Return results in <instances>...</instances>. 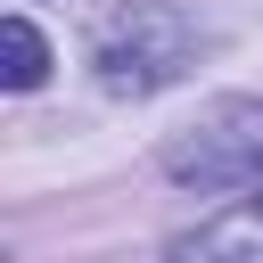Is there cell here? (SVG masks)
Here are the masks:
<instances>
[{"label": "cell", "instance_id": "6da1fadb", "mask_svg": "<svg viewBox=\"0 0 263 263\" xmlns=\"http://www.w3.org/2000/svg\"><path fill=\"white\" fill-rule=\"evenodd\" d=\"M90 66H99V90L148 99V90H164L197 66V25L173 0H115L90 25Z\"/></svg>", "mask_w": 263, "mask_h": 263}, {"label": "cell", "instance_id": "7a4b0ae2", "mask_svg": "<svg viewBox=\"0 0 263 263\" xmlns=\"http://www.w3.org/2000/svg\"><path fill=\"white\" fill-rule=\"evenodd\" d=\"M164 173L197 181V189H263V107L255 99H222L181 140H164Z\"/></svg>", "mask_w": 263, "mask_h": 263}, {"label": "cell", "instance_id": "3957f363", "mask_svg": "<svg viewBox=\"0 0 263 263\" xmlns=\"http://www.w3.org/2000/svg\"><path fill=\"white\" fill-rule=\"evenodd\" d=\"M173 263H263V189H247L222 214H205L197 230H181Z\"/></svg>", "mask_w": 263, "mask_h": 263}, {"label": "cell", "instance_id": "277c9868", "mask_svg": "<svg viewBox=\"0 0 263 263\" xmlns=\"http://www.w3.org/2000/svg\"><path fill=\"white\" fill-rule=\"evenodd\" d=\"M0 58H8V66H0L8 90H33V82L49 74V41H41V25H33L25 8H8V25H0Z\"/></svg>", "mask_w": 263, "mask_h": 263}]
</instances>
